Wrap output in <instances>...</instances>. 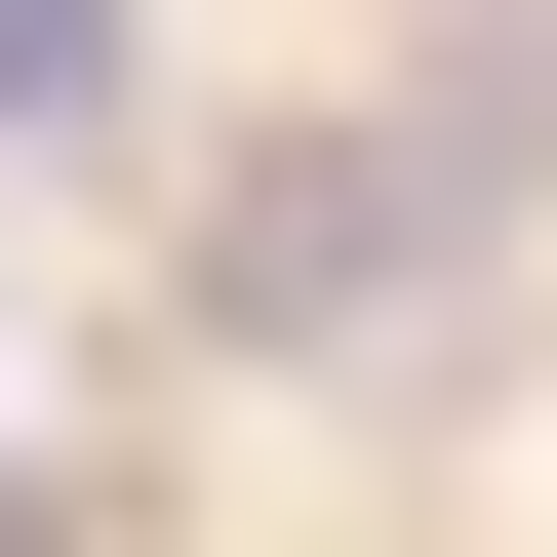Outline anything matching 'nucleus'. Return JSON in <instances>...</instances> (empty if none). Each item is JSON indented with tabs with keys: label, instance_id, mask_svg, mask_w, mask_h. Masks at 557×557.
Wrapping results in <instances>:
<instances>
[{
	"label": "nucleus",
	"instance_id": "nucleus-1",
	"mask_svg": "<svg viewBox=\"0 0 557 557\" xmlns=\"http://www.w3.org/2000/svg\"><path fill=\"white\" fill-rule=\"evenodd\" d=\"M478 199H518V120H359V160H239V199H199V278H239V319H278V359H398V319H438V239H478Z\"/></svg>",
	"mask_w": 557,
	"mask_h": 557
},
{
	"label": "nucleus",
	"instance_id": "nucleus-2",
	"mask_svg": "<svg viewBox=\"0 0 557 557\" xmlns=\"http://www.w3.org/2000/svg\"><path fill=\"white\" fill-rule=\"evenodd\" d=\"M120 81H160L120 0H0V160H120Z\"/></svg>",
	"mask_w": 557,
	"mask_h": 557
}]
</instances>
